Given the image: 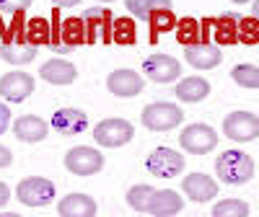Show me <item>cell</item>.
Instances as JSON below:
<instances>
[{"label":"cell","mask_w":259,"mask_h":217,"mask_svg":"<svg viewBox=\"0 0 259 217\" xmlns=\"http://www.w3.org/2000/svg\"><path fill=\"white\" fill-rule=\"evenodd\" d=\"M135 137V127L127 119H104L94 127V140L104 147H122Z\"/></svg>","instance_id":"cell-6"},{"label":"cell","mask_w":259,"mask_h":217,"mask_svg":"<svg viewBox=\"0 0 259 217\" xmlns=\"http://www.w3.org/2000/svg\"><path fill=\"white\" fill-rule=\"evenodd\" d=\"M39 47L31 44L29 39L24 41H6V44H0V57L11 65H29L34 57H36Z\"/></svg>","instance_id":"cell-21"},{"label":"cell","mask_w":259,"mask_h":217,"mask_svg":"<svg viewBox=\"0 0 259 217\" xmlns=\"http://www.w3.org/2000/svg\"><path fill=\"white\" fill-rule=\"evenodd\" d=\"M106 88H109V93H114L119 98H133V96L143 93L145 83H143V75L140 73L119 68V70L109 73V78H106Z\"/></svg>","instance_id":"cell-12"},{"label":"cell","mask_w":259,"mask_h":217,"mask_svg":"<svg viewBox=\"0 0 259 217\" xmlns=\"http://www.w3.org/2000/svg\"><path fill=\"white\" fill-rule=\"evenodd\" d=\"M197 31H200V24L197 21H192V18H184L182 21V26H179V41L187 47L189 41H194V36H197Z\"/></svg>","instance_id":"cell-31"},{"label":"cell","mask_w":259,"mask_h":217,"mask_svg":"<svg viewBox=\"0 0 259 217\" xmlns=\"http://www.w3.org/2000/svg\"><path fill=\"white\" fill-rule=\"evenodd\" d=\"M34 78L29 73H21V70H11L6 73L3 78H0V96H3L6 101L11 103H18L24 101L34 93Z\"/></svg>","instance_id":"cell-11"},{"label":"cell","mask_w":259,"mask_h":217,"mask_svg":"<svg viewBox=\"0 0 259 217\" xmlns=\"http://www.w3.org/2000/svg\"><path fill=\"white\" fill-rule=\"evenodd\" d=\"M16 197L26 207H45L55 199V184L41 176H29L16 186Z\"/></svg>","instance_id":"cell-4"},{"label":"cell","mask_w":259,"mask_h":217,"mask_svg":"<svg viewBox=\"0 0 259 217\" xmlns=\"http://www.w3.org/2000/svg\"><path fill=\"white\" fill-rule=\"evenodd\" d=\"M223 135L233 142H249L259 137V117L251 112H231L223 119Z\"/></svg>","instance_id":"cell-8"},{"label":"cell","mask_w":259,"mask_h":217,"mask_svg":"<svg viewBox=\"0 0 259 217\" xmlns=\"http://www.w3.org/2000/svg\"><path fill=\"white\" fill-rule=\"evenodd\" d=\"M52 129L65 137H73V135H80L85 132V127H89V117H85L80 108H73V106H65V108H57L52 114Z\"/></svg>","instance_id":"cell-14"},{"label":"cell","mask_w":259,"mask_h":217,"mask_svg":"<svg viewBox=\"0 0 259 217\" xmlns=\"http://www.w3.org/2000/svg\"><path fill=\"white\" fill-rule=\"evenodd\" d=\"M231 78L241 88H259V68L256 65H236L231 70Z\"/></svg>","instance_id":"cell-25"},{"label":"cell","mask_w":259,"mask_h":217,"mask_svg":"<svg viewBox=\"0 0 259 217\" xmlns=\"http://www.w3.org/2000/svg\"><path fill=\"white\" fill-rule=\"evenodd\" d=\"M8 199H11V189H8L3 181H0V207H6Z\"/></svg>","instance_id":"cell-36"},{"label":"cell","mask_w":259,"mask_h":217,"mask_svg":"<svg viewBox=\"0 0 259 217\" xmlns=\"http://www.w3.org/2000/svg\"><path fill=\"white\" fill-rule=\"evenodd\" d=\"M52 29L55 36L50 41V47L57 52H68L80 44H85V24L83 18H60V8L52 16Z\"/></svg>","instance_id":"cell-2"},{"label":"cell","mask_w":259,"mask_h":217,"mask_svg":"<svg viewBox=\"0 0 259 217\" xmlns=\"http://www.w3.org/2000/svg\"><path fill=\"white\" fill-rule=\"evenodd\" d=\"M65 168L75 176H94L104 168V155L96 147H73L65 155Z\"/></svg>","instance_id":"cell-10"},{"label":"cell","mask_w":259,"mask_h":217,"mask_svg":"<svg viewBox=\"0 0 259 217\" xmlns=\"http://www.w3.org/2000/svg\"><path fill=\"white\" fill-rule=\"evenodd\" d=\"M254 18H259V0H254Z\"/></svg>","instance_id":"cell-38"},{"label":"cell","mask_w":259,"mask_h":217,"mask_svg":"<svg viewBox=\"0 0 259 217\" xmlns=\"http://www.w3.org/2000/svg\"><path fill=\"white\" fill-rule=\"evenodd\" d=\"M80 0H52L55 8H68V6H78Z\"/></svg>","instance_id":"cell-37"},{"label":"cell","mask_w":259,"mask_h":217,"mask_svg":"<svg viewBox=\"0 0 259 217\" xmlns=\"http://www.w3.org/2000/svg\"><path fill=\"white\" fill-rule=\"evenodd\" d=\"M124 6L138 18H150L156 11H171V0H124Z\"/></svg>","instance_id":"cell-23"},{"label":"cell","mask_w":259,"mask_h":217,"mask_svg":"<svg viewBox=\"0 0 259 217\" xmlns=\"http://www.w3.org/2000/svg\"><path fill=\"white\" fill-rule=\"evenodd\" d=\"M236 21L239 18H221L215 21V34H218V41H223V44H233L236 41Z\"/></svg>","instance_id":"cell-29"},{"label":"cell","mask_w":259,"mask_h":217,"mask_svg":"<svg viewBox=\"0 0 259 217\" xmlns=\"http://www.w3.org/2000/svg\"><path fill=\"white\" fill-rule=\"evenodd\" d=\"M184 119V112L177 106V103H166V101H158V103H148L140 114V122L145 129L150 132H168V129L179 127Z\"/></svg>","instance_id":"cell-3"},{"label":"cell","mask_w":259,"mask_h":217,"mask_svg":"<svg viewBox=\"0 0 259 217\" xmlns=\"http://www.w3.org/2000/svg\"><path fill=\"white\" fill-rule=\"evenodd\" d=\"M179 145L192 155H207L218 145V135L207 124H187L179 135Z\"/></svg>","instance_id":"cell-5"},{"label":"cell","mask_w":259,"mask_h":217,"mask_svg":"<svg viewBox=\"0 0 259 217\" xmlns=\"http://www.w3.org/2000/svg\"><path fill=\"white\" fill-rule=\"evenodd\" d=\"M233 3H249V0H233Z\"/></svg>","instance_id":"cell-39"},{"label":"cell","mask_w":259,"mask_h":217,"mask_svg":"<svg viewBox=\"0 0 259 217\" xmlns=\"http://www.w3.org/2000/svg\"><path fill=\"white\" fill-rule=\"evenodd\" d=\"M83 24H85V41H89V44H96V41L109 44L114 18L106 8H89L83 13Z\"/></svg>","instance_id":"cell-9"},{"label":"cell","mask_w":259,"mask_h":217,"mask_svg":"<svg viewBox=\"0 0 259 217\" xmlns=\"http://www.w3.org/2000/svg\"><path fill=\"white\" fill-rule=\"evenodd\" d=\"M182 207H184V199L179 197L177 191L161 189V191L150 194V199H148L143 214H150V217H171V214H179Z\"/></svg>","instance_id":"cell-15"},{"label":"cell","mask_w":259,"mask_h":217,"mask_svg":"<svg viewBox=\"0 0 259 217\" xmlns=\"http://www.w3.org/2000/svg\"><path fill=\"white\" fill-rule=\"evenodd\" d=\"M156 189L153 186H148V184H138V186H133L127 191V204L133 207L135 212H145V204H148V199H150V194H153Z\"/></svg>","instance_id":"cell-28"},{"label":"cell","mask_w":259,"mask_h":217,"mask_svg":"<svg viewBox=\"0 0 259 217\" xmlns=\"http://www.w3.org/2000/svg\"><path fill=\"white\" fill-rule=\"evenodd\" d=\"M112 41L117 44H135V24L130 18H114V26H112Z\"/></svg>","instance_id":"cell-27"},{"label":"cell","mask_w":259,"mask_h":217,"mask_svg":"<svg viewBox=\"0 0 259 217\" xmlns=\"http://www.w3.org/2000/svg\"><path fill=\"white\" fill-rule=\"evenodd\" d=\"M150 24H153V36H158L161 31H168L174 26V16H171V11H156L150 16Z\"/></svg>","instance_id":"cell-30"},{"label":"cell","mask_w":259,"mask_h":217,"mask_svg":"<svg viewBox=\"0 0 259 217\" xmlns=\"http://www.w3.org/2000/svg\"><path fill=\"white\" fill-rule=\"evenodd\" d=\"M184 155L177 153V150H171V147H156L153 153L148 155L145 160V168L153 173V176L158 179H174L179 176V173L184 171Z\"/></svg>","instance_id":"cell-7"},{"label":"cell","mask_w":259,"mask_h":217,"mask_svg":"<svg viewBox=\"0 0 259 217\" xmlns=\"http://www.w3.org/2000/svg\"><path fill=\"white\" fill-rule=\"evenodd\" d=\"M96 212H99V207H96L94 197H89V194H68L57 204L60 217H94Z\"/></svg>","instance_id":"cell-19"},{"label":"cell","mask_w":259,"mask_h":217,"mask_svg":"<svg viewBox=\"0 0 259 217\" xmlns=\"http://www.w3.org/2000/svg\"><path fill=\"white\" fill-rule=\"evenodd\" d=\"M26 39L31 41V44H50L52 41V34H50V21L45 18H31L26 24Z\"/></svg>","instance_id":"cell-26"},{"label":"cell","mask_w":259,"mask_h":217,"mask_svg":"<svg viewBox=\"0 0 259 217\" xmlns=\"http://www.w3.org/2000/svg\"><path fill=\"white\" fill-rule=\"evenodd\" d=\"M11 163H13V153L6 145H0V168H8Z\"/></svg>","instance_id":"cell-35"},{"label":"cell","mask_w":259,"mask_h":217,"mask_svg":"<svg viewBox=\"0 0 259 217\" xmlns=\"http://www.w3.org/2000/svg\"><path fill=\"white\" fill-rule=\"evenodd\" d=\"M239 24H241V39L246 41V44H254V41L259 39V31H256V21H254V16H251V18H239Z\"/></svg>","instance_id":"cell-32"},{"label":"cell","mask_w":259,"mask_h":217,"mask_svg":"<svg viewBox=\"0 0 259 217\" xmlns=\"http://www.w3.org/2000/svg\"><path fill=\"white\" fill-rule=\"evenodd\" d=\"M11 127V108L6 103H0V135Z\"/></svg>","instance_id":"cell-34"},{"label":"cell","mask_w":259,"mask_h":217,"mask_svg":"<svg viewBox=\"0 0 259 217\" xmlns=\"http://www.w3.org/2000/svg\"><path fill=\"white\" fill-rule=\"evenodd\" d=\"M207 93H210V83L205 78L192 75V78H184L182 83H177V98L184 103H197V101L207 98Z\"/></svg>","instance_id":"cell-22"},{"label":"cell","mask_w":259,"mask_h":217,"mask_svg":"<svg viewBox=\"0 0 259 217\" xmlns=\"http://www.w3.org/2000/svg\"><path fill=\"white\" fill-rule=\"evenodd\" d=\"M215 173H218V179L223 184L239 186V184L251 181L254 160H251L249 153H244V150H226V153H221L218 160H215Z\"/></svg>","instance_id":"cell-1"},{"label":"cell","mask_w":259,"mask_h":217,"mask_svg":"<svg viewBox=\"0 0 259 217\" xmlns=\"http://www.w3.org/2000/svg\"><path fill=\"white\" fill-rule=\"evenodd\" d=\"M184 194L192 202H210L215 194H218V184H215L207 173H189V176L182 181Z\"/></svg>","instance_id":"cell-18"},{"label":"cell","mask_w":259,"mask_h":217,"mask_svg":"<svg viewBox=\"0 0 259 217\" xmlns=\"http://www.w3.org/2000/svg\"><path fill=\"white\" fill-rule=\"evenodd\" d=\"M212 217H249V204L244 199H223L210 209Z\"/></svg>","instance_id":"cell-24"},{"label":"cell","mask_w":259,"mask_h":217,"mask_svg":"<svg viewBox=\"0 0 259 217\" xmlns=\"http://www.w3.org/2000/svg\"><path fill=\"white\" fill-rule=\"evenodd\" d=\"M31 0H0V13H26Z\"/></svg>","instance_id":"cell-33"},{"label":"cell","mask_w":259,"mask_h":217,"mask_svg":"<svg viewBox=\"0 0 259 217\" xmlns=\"http://www.w3.org/2000/svg\"><path fill=\"white\" fill-rule=\"evenodd\" d=\"M99 3H114V0H99Z\"/></svg>","instance_id":"cell-40"},{"label":"cell","mask_w":259,"mask_h":217,"mask_svg":"<svg viewBox=\"0 0 259 217\" xmlns=\"http://www.w3.org/2000/svg\"><path fill=\"white\" fill-rule=\"evenodd\" d=\"M11 127H13V135L21 142H41V140L47 137V129H50V124L41 119V117H36V114L18 117Z\"/></svg>","instance_id":"cell-17"},{"label":"cell","mask_w":259,"mask_h":217,"mask_svg":"<svg viewBox=\"0 0 259 217\" xmlns=\"http://www.w3.org/2000/svg\"><path fill=\"white\" fill-rule=\"evenodd\" d=\"M143 73L153 83H171L182 75V62H177L171 55H150L143 62Z\"/></svg>","instance_id":"cell-13"},{"label":"cell","mask_w":259,"mask_h":217,"mask_svg":"<svg viewBox=\"0 0 259 217\" xmlns=\"http://www.w3.org/2000/svg\"><path fill=\"white\" fill-rule=\"evenodd\" d=\"M184 57H187V62L192 65V68H197V70H212V68H218V65H221L223 52H221V47H215V44L197 41V44H187L184 47Z\"/></svg>","instance_id":"cell-16"},{"label":"cell","mask_w":259,"mask_h":217,"mask_svg":"<svg viewBox=\"0 0 259 217\" xmlns=\"http://www.w3.org/2000/svg\"><path fill=\"white\" fill-rule=\"evenodd\" d=\"M39 75L45 78L47 83L52 85H70L75 78H78V70L75 65L68 62V60H50L39 68Z\"/></svg>","instance_id":"cell-20"}]
</instances>
